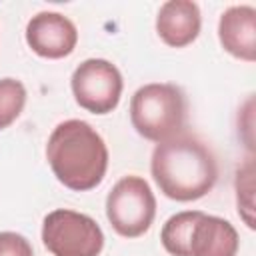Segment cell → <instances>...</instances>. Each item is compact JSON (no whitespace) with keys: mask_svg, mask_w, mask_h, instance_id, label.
Listing matches in <instances>:
<instances>
[{"mask_svg":"<svg viewBox=\"0 0 256 256\" xmlns=\"http://www.w3.org/2000/svg\"><path fill=\"white\" fill-rule=\"evenodd\" d=\"M150 174L166 198L192 202L214 188L218 164L204 142L190 134H178L156 144L150 158Z\"/></svg>","mask_w":256,"mask_h":256,"instance_id":"obj_1","label":"cell"},{"mask_svg":"<svg viewBox=\"0 0 256 256\" xmlns=\"http://www.w3.org/2000/svg\"><path fill=\"white\" fill-rule=\"evenodd\" d=\"M46 160L60 184L74 192H88L106 176L108 148L88 122L70 118L48 136Z\"/></svg>","mask_w":256,"mask_h":256,"instance_id":"obj_2","label":"cell"},{"mask_svg":"<svg viewBox=\"0 0 256 256\" xmlns=\"http://www.w3.org/2000/svg\"><path fill=\"white\" fill-rule=\"evenodd\" d=\"M188 116V102L180 86L170 82H150L140 86L130 98L132 128L150 142H164L182 134Z\"/></svg>","mask_w":256,"mask_h":256,"instance_id":"obj_3","label":"cell"},{"mask_svg":"<svg viewBox=\"0 0 256 256\" xmlns=\"http://www.w3.org/2000/svg\"><path fill=\"white\" fill-rule=\"evenodd\" d=\"M156 216V198L150 184L136 174L120 178L106 196V218L116 234L138 238L150 230Z\"/></svg>","mask_w":256,"mask_h":256,"instance_id":"obj_4","label":"cell"},{"mask_svg":"<svg viewBox=\"0 0 256 256\" xmlns=\"http://www.w3.org/2000/svg\"><path fill=\"white\" fill-rule=\"evenodd\" d=\"M42 242L52 256H100L104 232L88 214L58 208L44 216Z\"/></svg>","mask_w":256,"mask_h":256,"instance_id":"obj_5","label":"cell"},{"mask_svg":"<svg viewBox=\"0 0 256 256\" xmlns=\"http://www.w3.org/2000/svg\"><path fill=\"white\" fill-rule=\"evenodd\" d=\"M74 100L92 114H110L122 96L124 80L120 70L104 58H88L76 66L70 78Z\"/></svg>","mask_w":256,"mask_h":256,"instance_id":"obj_6","label":"cell"},{"mask_svg":"<svg viewBox=\"0 0 256 256\" xmlns=\"http://www.w3.org/2000/svg\"><path fill=\"white\" fill-rule=\"evenodd\" d=\"M26 44L42 58L60 60L74 52L78 30L74 22L60 12H38L26 24Z\"/></svg>","mask_w":256,"mask_h":256,"instance_id":"obj_7","label":"cell"},{"mask_svg":"<svg viewBox=\"0 0 256 256\" xmlns=\"http://www.w3.org/2000/svg\"><path fill=\"white\" fill-rule=\"evenodd\" d=\"M240 238L236 228L220 216L200 210L192 224L188 240V256H236Z\"/></svg>","mask_w":256,"mask_h":256,"instance_id":"obj_8","label":"cell"},{"mask_svg":"<svg viewBox=\"0 0 256 256\" xmlns=\"http://www.w3.org/2000/svg\"><path fill=\"white\" fill-rule=\"evenodd\" d=\"M218 40L222 48L244 62L256 60V10L240 4L230 6L220 14Z\"/></svg>","mask_w":256,"mask_h":256,"instance_id":"obj_9","label":"cell"},{"mask_svg":"<svg viewBox=\"0 0 256 256\" xmlns=\"http://www.w3.org/2000/svg\"><path fill=\"white\" fill-rule=\"evenodd\" d=\"M202 28L200 8L192 0H168L156 14V32L166 46L184 48L192 44Z\"/></svg>","mask_w":256,"mask_h":256,"instance_id":"obj_10","label":"cell"},{"mask_svg":"<svg viewBox=\"0 0 256 256\" xmlns=\"http://www.w3.org/2000/svg\"><path fill=\"white\" fill-rule=\"evenodd\" d=\"M200 210H184L172 214L160 232V242L170 256H188V240L194 220L198 218Z\"/></svg>","mask_w":256,"mask_h":256,"instance_id":"obj_11","label":"cell"},{"mask_svg":"<svg viewBox=\"0 0 256 256\" xmlns=\"http://www.w3.org/2000/svg\"><path fill=\"white\" fill-rule=\"evenodd\" d=\"M26 88L16 78L0 80V130L8 128L24 110Z\"/></svg>","mask_w":256,"mask_h":256,"instance_id":"obj_12","label":"cell"},{"mask_svg":"<svg viewBox=\"0 0 256 256\" xmlns=\"http://www.w3.org/2000/svg\"><path fill=\"white\" fill-rule=\"evenodd\" d=\"M236 206L248 228H254V162L248 158L236 172Z\"/></svg>","mask_w":256,"mask_h":256,"instance_id":"obj_13","label":"cell"},{"mask_svg":"<svg viewBox=\"0 0 256 256\" xmlns=\"http://www.w3.org/2000/svg\"><path fill=\"white\" fill-rule=\"evenodd\" d=\"M0 256H34L32 244L18 232H0Z\"/></svg>","mask_w":256,"mask_h":256,"instance_id":"obj_14","label":"cell"}]
</instances>
